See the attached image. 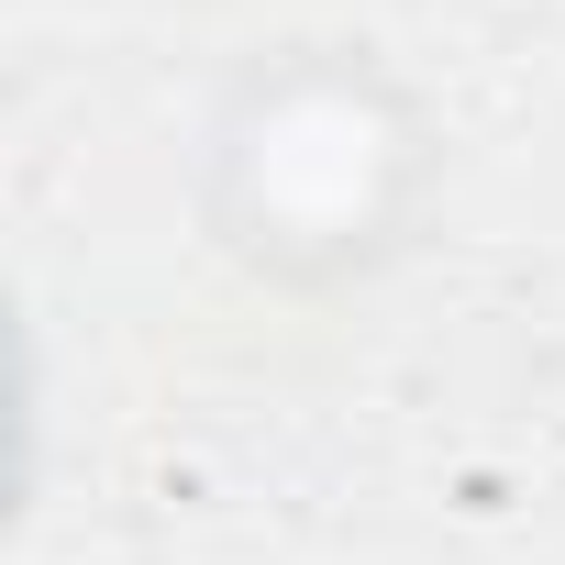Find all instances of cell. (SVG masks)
Listing matches in <instances>:
<instances>
[{
	"label": "cell",
	"mask_w": 565,
	"mask_h": 565,
	"mask_svg": "<svg viewBox=\"0 0 565 565\" xmlns=\"http://www.w3.org/2000/svg\"><path fill=\"white\" fill-rule=\"evenodd\" d=\"M244 200L277 244H344L355 222H377L388 189V122L366 111V89L344 78H300L255 111V134L233 145Z\"/></svg>",
	"instance_id": "6da1fadb"
}]
</instances>
